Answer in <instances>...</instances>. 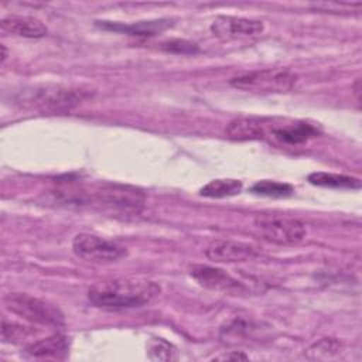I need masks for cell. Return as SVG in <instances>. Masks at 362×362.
<instances>
[{"instance_id": "obj_21", "label": "cell", "mask_w": 362, "mask_h": 362, "mask_svg": "<svg viewBox=\"0 0 362 362\" xmlns=\"http://www.w3.org/2000/svg\"><path fill=\"white\" fill-rule=\"evenodd\" d=\"M30 334H33V331L28 329V327H24L3 318L1 339L4 342H18L20 339H25Z\"/></svg>"}, {"instance_id": "obj_14", "label": "cell", "mask_w": 362, "mask_h": 362, "mask_svg": "<svg viewBox=\"0 0 362 362\" xmlns=\"http://www.w3.org/2000/svg\"><path fill=\"white\" fill-rule=\"evenodd\" d=\"M69 349V339L62 334H55L30 344L25 354L30 358H64Z\"/></svg>"}, {"instance_id": "obj_2", "label": "cell", "mask_w": 362, "mask_h": 362, "mask_svg": "<svg viewBox=\"0 0 362 362\" xmlns=\"http://www.w3.org/2000/svg\"><path fill=\"white\" fill-rule=\"evenodd\" d=\"M92 98L89 89L61 85H41L23 90L18 102L47 113H62L75 109Z\"/></svg>"}, {"instance_id": "obj_20", "label": "cell", "mask_w": 362, "mask_h": 362, "mask_svg": "<svg viewBox=\"0 0 362 362\" xmlns=\"http://www.w3.org/2000/svg\"><path fill=\"white\" fill-rule=\"evenodd\" d=\"M341 342L334 338H322L307 349L308 358H329L341 351Z\"/></svg>"}, {"instance_id": "obj_19", "label": "cell", "mask_w": 362, "mask_h": 362, "mask_svg": "<svg viewBox=\"0 0 362 362\" xmlns=\"http://www.w3.org/2000/svg\"><path fill=\"white\" fill-rule=\"evenodd\" d=\"M147 355L151 361H173L177 358V349L164 338H153L147 344Z\"/></svg>"}, {"instance_id": "obj_23", "label": "cell", "mask_w": 362, "mask_h": 362, "mask_svg": "<svg viewBox=\"0 0 362 362\" xmlns=\"http://www.w3.org/2000/svg\"><path fill=\"white\" fill-rule=\"evenodd\" d=\"M214 359H216V361H245V359H247V356L242 352L235 351V352H229V354L215 356Z\"/></svg>"}, {"instance_id": "obj_7", "label": "cell", "mask_w": 362, "mask_h": 362, "mask_svg": "<svg viewBox=\"0 0 362 362\" xmlns=\"http://www.w3.org/2000/svg\"><path fill=\"white\" fill-rule=\"evenodd\" d=\"M86 198L124 212H139L144 205V194L141 189L132 185L112 182H102L96 185Z\"/></svg>"}, {"instance_id": "obj_3", "label": "cell", "mask_w": 362, "mask_h": 362, "mask_svg": "<svg viewBox=\"0 0 362 362\" xmlns=\"http://www.w3.org/2000/svg\"><path fill=\"white\" fill-rule=\"evenodd\" d=\"M297 76L283 68H266L240 74L230 79L236 89L253 93H283L294 88Z\"/></svg>"}, {"instance_id": "obj_9", "label": "cell", "mask_w": 362, "mask_h": 362, "mask_svg": "<svg viewBox=\"0 0 362 362\" xmlns=\"http://www.w3.org/2000/svg\"><path fill=\"white\" fill-rule=\"evenodd\" d=\"M211 31L221 40L247 38L260 34L264 30V24L260 20L235 17V16H218L211 23Z\"/></svg>"}, {"instance_id": "obj_22", "label": "cell", "mask_w": 362, "mask_h": 362, "mask_svg": "<svg viewBox=\"0 0 362 362\" xmlns=\"http://www.w3.org/2000/svg\"><path fill=\"white\" fill-rule=\"evenodd\" d=\"M160 48L164 49L165 52H173V54H181V55H189L198 52V45L195 42L181 40V38H174L168 40L160 44Z\"/></svg>"}, {"instance_id": "obj_17", "label": "cell", "mask_w": 362, "mask_h": 362, "mask_svg": "<svg viewBox=\"0 0 362 362\" xmlns=\"http://www.w3.org/2000/svg\"><path fill=\"white\" fill-rule=\"evenodd\" d=\"M242 181L235 178H218L205 184L199 189V195L206 198H228L242 191Z\"/></svg>"}, {"instance_id": "obj_16", "label": "cell", "mask_w": 362, "mask_h": 362, "mask_svg": "<svg viewBox=\"0 0 362 362\" xmlns=\"http://www.w3.org/2000/svg\"><path fill=\"white\" fill-rule=\"evenodd\" d=\"M308 182L317 187L335 188V189H359L361 188V180L356 177L324 173V171L311 173L308 175Z\"/></svg>"}, {"instance_id": "obj_18", "label": "cell", "mask_w": 362, "mask_h": 362, "mask_svg": "<svg viewBox=\"0 0 362 362\" xmlns=\"http://www.w3.org/2000/svg\"><path fill=\"white\" fill-rule=\"evenodd\" d=\"M250 191L256 195L269 197V198H284L294 192L293 185L287 182H279L273 180H262L252 185Z\"/></svg>"}, {"instance_id": "obj_6", "label": "cell", "mask_w": 362, "mask_h": 362, "mask_svg": "<svg viewBox=\"0 0 362 362\" xmlns=\"http://www.w3.org/2000/svg\"><path fill=\"white\" fill-rule=\"evenodd\" d=\"M253 229L260 238L277 245H294L301 242L307 235L303 222L277 214H262L256 216Z\"/></svg>"}, {"instance_id": "obj_24", "label": "cell", "mask_w": 362, "mask_h": 362, "mask_svg": "<svg viewBox=\"0 0 362 362\" xmlns=\"http://www.w3.org/2000/svg\"><path fill=\"white\" fill-rule=\"evenodd\" d=\"M0 48H1V64H3L6 61V58H7V49H6L4 44H1Z\"/></svg>"}, {"instance_id": "obj_10", "label": "cell", "mask_w": 362, "mask_h": 362, "mask_svg": "<svg viewBox=\"0 0 362 362\" xmlns=\"http://www.w3.org/2000/svg\"><path fill=\"white\" fill-rule=\"evenodd\" d=\"M259 249L250 243L236 242V240H216L211 243L205 255L212 262L232 263V262H246L259 255Z\"/></svg>"}, {"instance_id": "obj_8", "label": "cell", "mask_w": 362, "mask_h": 362, "mask_svg": "<svg viewBox=\"0 0 362 362\" xmlns=\"http://www.w3.org/2000/svg\"><path fill=\"white\" fill-rule=\"evenodd\" d=\"M72 252L92 263H112L126 256V247L92 233H78L72 240Z\"/></svg>"}, {"instance_id": "obj_1", "label": "cell", "mask_w": 362, "mask_h": 362, "mask_svg": "<svg viewBox=\"0 0 362 362\" xmlns=\"http://www.w3.org/2000/svg\"><path fill=\"white\" fill-rule=\"evenodd\" d=\"M160 293V284L141 277H119L98 281L88 291L89 301L103 310H127L148 304Z\"/></svg>"}, {"instance_id": "obj_5", "label": "cell", "mask_w": 362, "mask_h": 362, "mask_svg": "<svg viewBox=\"0 0 362 362\" xmlns=\"http://www.w3.org/2000/svg\"><path fill=\"white\" fill-rule=\"evenodd\" d=\"M6 308L13 314L35 324L61 327L65 324L58 307L25 293H10L4 298Z\"/></svg>"}, {"instance_id": "obj_11", "label": "cell", "mask_w": 362, "mask_h": 362, "mask_svg": "<svg viewBox=\"0 0 362 362\" xmlns=\"http://www.w3.org/2000/svg\"><path fill=\"white\" fill-rule=\"evenodd\" d=\"M191 277L202 287L216 291H233L240 287V283L235 280L225 270L206 266V264H195L189 269Z\"/></svg>"}, {"instance_id": "obj_12", "label": "cell", "mask_w": 362, "mask_h": 362, "mask_svg": "<svg viewBox=\"0 0 362 362\" xmlns=\"http://www.w3.org/2000/svg\"><path fill=\"white\" fill-rule=\"evenodd\" d=\"M96 25L110 30V31H119L126 33L129 35H139V37H153L163 31H165L168 27L173 25V21L168 18H160V20H148V21H137V23H117V21H96Z\"/></svg>"}, {"instance_id": "obj_4", "label": "cell", "mask_w": 362, "mask_h": 362, "mask_svg": "<svg viewBox=\"0 0 362 362\" xmlns=\"http://www.w3.org/2000/svg\"><path fill=\"white\" fill-rule=\"evenodd\" d=\"M318 134V126L305 120L262 117V140L294 147L315 139Z\"/></svg>"}, {"instance_id": "obj_15", "label": "cell", "mask_w": 362, "mask_h": 362, "mask_svg": "<svg viewBox=\"0 0 362 362\" xmlns=\"http://www.w3.org/2000/svg\"><path fill=\"white\" fill-rule=\"evenodd\" d=\"M226 136L230 140L247 141L262 139V117L243 116L233 119L226 127Z\"/></svg>"}, {"instance_id": "obj_13", "label": "cell", "mask_w": 362, "mask_h": 362, "mask_svg": "<svg viewBox=\"0 0 362 362\" xmlns=\"http://www.w3.org/2000/svg\"><path fill=\"white\" fill-rule=\"evenodd\" d=\"M1 28L6 33L24 38H41L48 33L41 20L30 16H7L1 20Z\"/></svg>"}]
</instances>
